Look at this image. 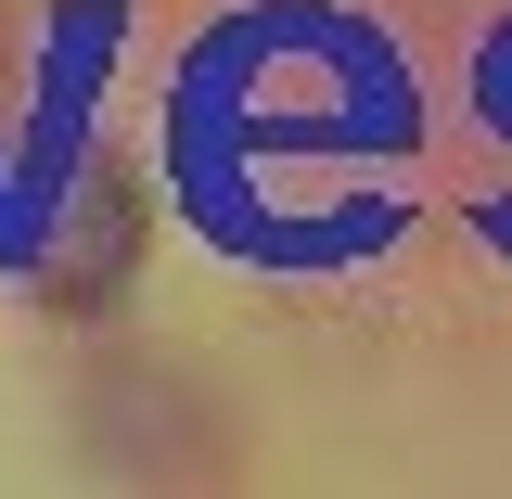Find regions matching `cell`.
Segmentation results:
<instances>
[{"label":"cell","instance_id":"obj_1","mask_svg":"<svg viewBox=\"0 0 512 499\" xmlns=\"http://www.w3.org/2000/svg\"><path fill=\"white\" fill-rule=\"evenodd\" d=\"M410 141L397 64L333 13H256L180 64V180L244 256L384 244V167Z\"/></svg>","mask_w":512,"mask_h":499}]
</instances>
